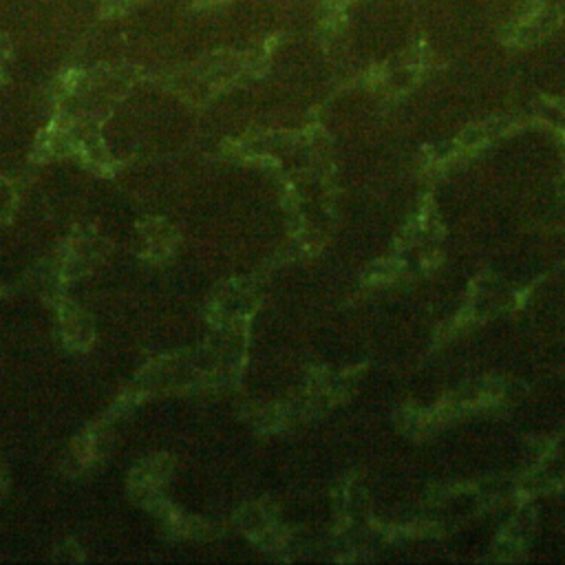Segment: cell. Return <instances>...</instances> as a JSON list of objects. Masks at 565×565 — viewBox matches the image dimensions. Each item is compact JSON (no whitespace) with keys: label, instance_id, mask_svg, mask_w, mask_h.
Here are the masks:
<instances>
[{"label":"cell","instance_id":"6da1fadb","mask_svg":"<svg viewBox=\"0 0 565 565\" xmlns=\"http://www.w3.org/2000/svg\"><path fill=\"white\" fill-rule=\"evenodd\" d=\"M557 23H559V14L554 12L552 7L535 5L508 27L506 36L513 45H530V42H537L543 36H548L550 31L557 27Z\"/></svg>","mask_w":565,"mask_h":565},{"label":"cell","instance_id":"7a4b0ae2","mask_svg":"<svg viewBox=\"0 0 565 565\" xmlns=\"http://www.w3.org/2000/svg\"><path fill=\"white\" fill-rule=\"evenodd\" d=\"M135 5H137V0H102V14L104 16L122 14V12H129V9Z\"/></svg>","mask_w":565,"mask_h":565},{"label":"cell","instance_id":"3957f363","mask_svg":"<svg viewBox=\"0 0 565 565\" xmlns=\"http://www.w3.org/2000/svg\"><path fill=\"white\" fill-rule=\"evenodd\" d=\"M219 3H226V0H201L199 5H206L208 7V5H219Z\"/></svg>","mask_w":565,"mask_h":565}]
</instances>
